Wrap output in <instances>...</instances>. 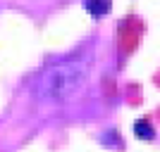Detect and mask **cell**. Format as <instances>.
Listing matches in <instances>:
<instances>
[{
  "label": "cell",
  "instance_id": "cell-1",
  "mask_svg": "<svg viewBox=\"0 0 160 152\" xmlns=\"http://www.w3.org/2000/svg\"><path fill=\"white\" fill-rule=\"evenodd\" d=\"M86 83V64L79 60H67L50 64L41 74L38 98L43 100H67Z\"/></svg>",
  "mask_w": 160,
  "mask_h": 152
},
{
  "label": "cell",
  "instance_id": "cell-3",
  "mask_svg": "<svg viewBox=\"0 0 160 152\" xmlns=\"http://www.w3.org/2000/svg\"><path fill=\"white\" fill-rule=\"evenodd\" d=\"M134 131H136V136L143 140H151L153 138V128H151V124H148L146 119H139L136 124H134Z\"/></svg>",
  "mask_w": 160,
  "mask_h": 152
},
{
  "label": "cell",
  "instance_id": "cell-2",
  "mask_svg": "<svg viewBox=\"0 0 160 152\" xmlns=\"http://www.w3.org/2000/svg\"><path fill=\"white\" fill-rule=\"evenodd\" d=\"M86 10L93 17H100V14H108L112 10V2L110 0H86Z\"/></svg>",
  "mask_w": 160,
  "mask_h": 152
}]
</instances>
